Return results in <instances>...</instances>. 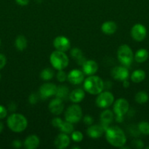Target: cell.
<instances>
[{"label":"cell","mask_w":149,"mask_h":149,"mask_svg":"<svg viewBox=\"0 0 149 149\" xmlns=\"http://www.w3.org/2000/svg\"><path fill=\"white\" fill-rule=\"evenodd\" d=\"M131 146H132V147H134L135 148L142 149L144 148V143L140 139L135 138V139H134L131 141Z\"/></svg>","instance_id":"d6a6232c"},{"label":"cell","mask_w":149,"mask_h":149,"mask_svg":"<svg viewBox=\"0 0 149 149\" xmlns=\"http://www.w3.org/2000/svg\"><path fill=\"white\" fill-rule=\"evenodd\" d=\"M27 39L23 35H19L16 37L15 41V45L18 50L23 51L27 47Z\"/></svg>","instance_id":"cb8c5ba5"},{"label":"cell","mask_w":149,"mask_h":149,"mask_svg":"<svg viewBox=\"0 0 149 149\" xmlns=\"http://www.w3.org/2000/svg\"><path fill=\"white\" fill-rule=\"evenodd\" d=\"M70 90H69L68 87L66 85H59L57 87L56 93V97L58 98L61 99V100H64L67 98V97H69V95H70Z\"/></svg>","instance_id":"d4e9b609"},{"label":"cell","mask_w":149,"mask_h":149,"mask_svg":"<svg viewBox=\"0 0 149 149\" xmlns=\"http://www.w3.org/2000/svg\"><path fill=\"white\" fill-rule=\"evenodd\" d=\"M56 79L59 82H64L67 79V75L65 71L63 70H58V73L56 74Z\"/></svg>","instance_id":"1f68e13d"},{"label":"cell","mask_w":149,"mask_h":149,"mask_svg":"<svg viewBox=\"0 0 149 149\" xmlns=\"http://www.w3.org/2000/svg\"><path fill=\"white\" fill-rule=\"evenodd\" d=\"M67 79L72 84L77 85V84H81L84 81L85 74L83 71H80L79 69H73L67 74Z\"/></svg>","instance_id":"4fadbf2b"},{"label":"cell","mask_w":149,"mask_h":149,"mask_svg":"<svg viewBox=\"0 0 149 149\" xmlns=\"http://www.w3.org/2000/svg\"><path fill=\"white\" fill-rule=\"evenodd\" d=\"M6 63H7L6 57L4 56V55L0 53V69H2V68L5 66Z\"/></svg>","instance_id":"74e56055"},{"label":"cell","mask_w":149,"mask_h":149,"mask_svg":"<svg viewBox=\"0 0 149 149\" xmlns=\"http://www.w3.org/2000/svg\"><path fill=\"white\" fill-rule=\"evenodd\" d=\"M16 3L20 6H26L29 2V0H15Z\"/></svg>","instance_id":"ab89813d"},{"label":"cell","mask_w":149,"mask_h":149,"mask_svg":"<svg viewBox=\"0 0 149 149\" xmlns=\"http://www.w3.org/2000/svg\"><path fill=\"white\" fill-rule=\"evenodd\" d=\"M70 55H71L73 59H75L76 61L80 59V58H82L83 57V54L82 50L77 47L72 48L71 49V51H70Z\"/></svg>","instance_id":"f546056e"},{"label":"cell","mask_w":149,"mask_h":149,"mask_svg":"<svg viewBox=\"0 0 149 149\" xmlns=\"http://www.w3.org/2000/svg\"><path fill=\"white\" fill-rule=\"evenodd\" d=\"M149 57L148 51L144 48H141L139 49L135 54L134 55V61L139 63H143L145 62L148 60Z\"/></svg>","instance_id":"7402d4cb"},{"label":"cell","mask_w":149,"mask_h":149,"mask_svg":"<svg viewBox=\"0 0 149 149\" xmlns=\"http://www.w3.org/2000/svg\"><path fill=\"white\" fill-rule=\"evenodd\" d=\"M131 36L136 42H142L147 36V29L141 23L134 25L131 29Z\"/></svg>","instance_id":"9c48e42d"},{"label":"cell","mask_w":149,"mask_h":149,"mask_svg":"<svg viewBox=\"0 0 149 149\" xmlns=\"http://www.w3.org/2000/svg\"><path fill=\"white\" fill-rule=\"evenodd\" d=\"M146 74L143 70L137 69L131 73L130 78L131 80L134 83H140L145 79Z\"/></svg>","instance_id":"603a6c76"},{"label":"cell","mask_w":149,"mask_h":149,"mask_svg":"<svg viewBox=\"0 0 149 149\" xmlns=\"http://www.w3.org/2000/svg\"><path fill=\"white\" fill-rule=\"evenodd\" d=\"M71 138L73 141L76 143L81 142L83 139V135L80 131H73L71 133Z\"/></svg>","instance_id":"4dcf8cb0"},{"label":"cell","mask_w":149,"mask_h":149,"mask_svg":"<svg viewBox=\"0 0 149 149\" xmlns=\"http://www.w3.org/2000/svg\"><path fill=\"white\" fill-rule=\"evenodd\" d=\"M111 77L117 81H123L128 79L129 77V71L127 67L124 66H115L111 70Z\"/></svg>","instance_id":"30bf717a"},{"label":"cell","mask_w":149,"mask_h":149,"mask_svg":"<svg viewBox=\"0 0 149 149\" xmlns=\"http://www.w3.org/2000/svg\"><path fill=\"white\" fill-rule=\"evenodd\" d=\"M105 138L111 146L116 148H121L127 143L125 132L118 126L109 127L105 130Z\"/></svg>","instance_id":"6da1fadb"},{"label":"cell","mask_w":149,"mask_h":149,"mask_svg":"<svg viewBox=\"0 0 149 149\" xmlns=\"http://www.w3.org/2000/svg\"><path fill=\"white\" fill-rule=\"evenodd\" d=\"M63 122V120L59 117H56L54 119H53L51 124H52L53 126L56 128H59L61 126V123Z\"/></svg>","instance_id":"e575fe53"},{"label":"cell","mask_w":149,"mask_h":149,"mask_svg":"<svg viewBox=\"0 0 149 149\" xmlns=\"http://www.w3.org/2000/svg\"><path fill=\"white\" fill-rule=\"evenodd\" d=\"M118 26L114 21H106L102 23L101 30L105 34L112 35L116 32Z\"/></svg>","instance_id":"44dd1931"},{"label":"cell","mask_w":149,"mask_h":149,"mask_svg":"<svg viewBox=\"0 0 149 149\" xmlns=\"http://www.w3.org/2000/svg\"><path fill=\"white\" fill-rule=\"evenodd\" d=\"M12 145H13V146L14 147V148H19L21 147L22 142L20 141H19V140H15V141H13V143H12Z\"/></svg>","instance_id":"f35d334b"},{"label":"cell","mask_w":149,"mask_h":149,"mask_svg":"<svg viewBox=\"0 0 149 149\" xmlns=\"http://www.w3.org/2000/svg\"><path fill=\"white\" fill-rule=\"evenodd\" d=\"M56 90L57 86L53 83H44L39 87V95L41 98L47 99L51 96L55 95Z\"/></svg>","instance_id":"8fae6325"},{"label":"cell","mask_w":149,"mask_h":149,"mask_svg":"<svg viewBox=\"0 0 149 149\" xmlns=\"http://www.w3.org/2000/svg\"><path fill=\"white\" fill-rule=\"evenodd\" d=\"M39 146V138L36 135H31L25 139L23 146L26 149H36Z\"/></svg>","instance_id":"d6986e66"},{"label":"cell","mask_w":149,"mask_h":149,"mask_svg":"<svg viewBox=\"0 0 149 149\" xmlns=\"http://www.w3.org/2000/svg\"><path fill=\"white\" fill-rule=\"evenodd\" d=\"M124 116H115V121L117 122H122L124 121Z\"/></svg>","instance_id":"b9f144b4"},{"label":"cell","mask_w":149,"mask_h":149,"mask_svg":"<svg viewBox=\"0 0 149 149\" xmlns=\"http://www.w3.org/2000/svg\"><path fill=\"white\" fill-rule=\"evenodd\" d=\"M83 87L85 91L93 95L102 93L105 87L104 81L99 77L96 75L89 76L86 79H84Z\"/></svg>","instance_id":"7a4b0ae2"},{"label":"cell","mask_w":149,"mask_h":149,"mask_svg":"<svg viewBox=\"0 0 149 149\" xmlns=\"http://www.w3.org/2000/svg\"><path fill=\"white\" fill-rule=\"evenodd\" d=\"M114 96L112 93L102 91L97 95L96 98V105L100 109H108L114 103Z\"/></svg>","instance_id":"52a82bcc"},{"label":"cell","mask_w":149,"mask_h":149,"mask_svg":"<svg viewBox=\"0 0 149 149\" xmlns=\"http://www.w3.org/2000/svg\"><path fill=\"white\" fill-rule=\"evenodd\" d=\"M58 129L61 130V132H64V133L67 134V135H70V134H71L74 131V126H73L72 123L65 120L63 121V122L61 123V126H60V127Z\"/></svg>","instance_id":"484cf974"},{"label":"cell","mask_w":149,"mask_h":149,"mask_svg":"<svg viewBox=\"0 0 149 149\" xmlns=\"http://www.w3.org/2000/svg\"><path fill=\"white\" fill-rule=\"evenodd\" d=\"M122 82H123V86H124V87L127 88V87H129V81H128V79L124 80V81H123Z\"/></svg>","instance_id":"60d3db41"},{"label":"cell","mask_w":149,"mask_h":149,"mask_svg":"<svg viewBox=\"0 0 149 149\" xmlns=\"http://www.w3.org/2000/svg\"><path fill=\"white\" fill-rule=\"evenodd\" d=\"M0 79H1V74H0Z\"/></svg>","instance_id":"f6af8a7d"},{"label":"cell","mask_w":149,"mask_h":149,"mask_svg":"<svg viewBox=\"0 0 149 149\" xmlns=\"http://www.w3.org/2000/svg\"><path fill=\"white\" fill-rule=\"evenodd\" d=\"M129 110V104L125 98H118L114 102L113 113L115 116H124Z\"/></svg>","instance_id":"ba28073f"},{"label":"cell","mask_w":149,"mask_h":149,"mask_svg":"<svg viewBox=\"0 0 149 149\" xmlns=\"http://www.w3.org/2000/svg\"><path fill=\"white\" fill-rule=\"evenodd\" d=\"M85 97V91L83 89L77 88L70 92L69 95V98L72 103H80Z\"/></svg>","instance_id":"ffe728a7"},{"label":"cell","mask_w":149,"mask_h":149,"mask_svg":"<svg viewBox=\"0 0 149 149\" xmlns=\"http://www.w3.org/2000/svg\"><path fill=\"white\" fill-rule=\"evenodd\" d=\"M0 45H1V39H0Z\"/></svg>","instance_id":"bcb514c9"},{"label":"cell","mask_w":149,"mask_h":149,"mask_svg":"<svg viewBox=\"0 0 149 149\" xmlns=\"http://www.w3.org/2000/svg\"><path fill=\"white\" fill-rule=\"evenodd\" d=\"M148 95L145 91H140L134 96V100L139 104H145L148 100Z\"/></svg>","instance_id":"4316f807"},{"label":"cell","mask_w":149,"mask_h":149,"mask_svg":"<svg viewBox=\"0 0 149 149\" xmlns=\"http://www.w3.org/2000/svg\"><path fill=\"white\" fill-rule=\"evenodd\" d=\"M145 148H146V149H149V146H147V147H146Z\"/></svg>","instance_id":"ee69618b"},{"label":"cell","mask_w":149,"mask_h":149,"mask_svg":"<svg viewBox=\"0 0 149 149\" xmlns=\"http://www.w3.org/2000/svg\"><path fill=\"white\" fill-rule=\"evenodd\" d=\"M50 63L56 70H64L69 65V58L64 52L55 50L50 55Z\"/></svg>","instance_id":"277c9868"},{"label":"cell","mask_w":149,"mask_h":149,"mask_svg":"<svg viewBox=\"0 0 149 149\" xmlns=\"http://www.w3.org/2000/svg\"><path fill=\"white\" fill-rule=\"evenodd\" d=\"M7 124L10 130L19 133L26 129L28 126V121L23 114L15 113L9 116Z\"/></svg>","instance_id":"3957f363"},{"label":"cell","mask_w":149,"mask_h":149,"mask_svg":"<svg viewBox=\"0 0 149 149\" xmlns=\"http://www.w3.org/2000/svg\"><path fill=\"white\" fill-rule=\"evenodd\" d=\"M105 132V130L102 127V125H90L86 130L88 136L90 137L92 139H97V138H101Z\"/></svg>","instance_id":"e0dca14e"},{"label":"cell","mask_w":149,"mask_h":149,"mask_svg":"<svg viewBox=\"0 0 149 149\" xmlns=\"http://www.w3.org/2000/svg\"><path fill=\"white\" fill-rule=\"evenodd\" d=\"M7 115V110L5 107L0 105V119L5 118Z\"/></svg>","instance_id":"d590c367"},{"label":"cell","mask_w":149,"mask_h":149,"mask_svg":"<svg viewBox=\"0 0 149 149\" xmlns=\"http://www.w3.org/2000/svg\"><path fill=\"white\" fill-rule=\"evenodd\" d=\"M70 143V138L67 134L61 132L58 134L55 138L54 141V145L58 149L67 148Z\"/></svg>","instance_id":"ac0fdd59"},{"label":"cell","mask_w":149,"mask_h":149,"mask_svg":"<svg viewBox=\"0 0 149 149\" xmlns=\"http://www.w3.org/2000/svg\"><path fill=\"white\" fill-rule=\"evenodd\" d=\"M39 97H40V95L39 96L37 94H36V93H32V94H31L29 97V103L32 105L36 104L38 102V100H39Z\"/></svg>","instance_id":"836d02e7"},{"label":"cell","mask_w":149,"mask_h":149,"mask_svg":"<svg viewBox=\"0 0 149 149\" xmlns=\"http://www.w3.org/2000/svg\"><path fill=\"white\" fill-rule=\"evenodd\" d=\"M83 122H84V124H86V125H88V126H90V125H91L92 124H93V119L91 116L87 115V116H84V118H83Z\"/></svg>","instance_id":"8d00e7d4"},{"label":"cell","mask_w":149,"mask_h":149,"mask_svg":"<svg viewBox=\"0 0 149 149\" xmlns=\"http://www.w3.org/2000/svg\"><path fill=\"white\" fill-rule=\"evenodd\" d=\"M82 67H83V72L86 76L94 75L97 72L99 68L97 63L93 60L86 61L82 65Z\"/></svg>","instance_id":"9a60e30c"},{"label":"cell","mask_w":149,"mask_h":149,"mask_svg":"<svg viewBox=\"0 0 149 149\" xmlns=\"http://www.w3.org/2000/svg\"><path fill=\"white\" fill-rule=\"evenodd\" d=\"M117 57L121 65L129 67L133 62L134 53H133L132 49L129 45H122L118 47L117 50Z\"/></svg>","instance_id":"5b68a950"},{"label":"cell","mask_w":149,"mask_h":149,"mask_svg":"<svg viewBox=\"0 0 149 149\" xmlns=\"http://www.w3.org/2000/svg\"><path fill=\"white\" fill-rule=\"evenodd\" d=\"M137 128L140 134L145 135H149V123L145 121H142L137 125Z\"/></svg>","instance_id":"f1b7e54d"},{"label":"cell","mask_w":149,"mask_h":149,"mask_svg":"<svg viewBox=\"0 0 149 149\" xmlns=\"http://www.w3.org/2000/svg\"><path fill=\"white\" fill-rule=\"evenodd\" d=\"M53 47L56 50L61 51V52H67L70 49L71 43L70 39L64 36H58L54 39Z\"/></svg>","instance_id":"7c38bea8"},{"label":"cell","mask_w":149,"mask_h":149,"mask_svg":"<svg viewBox=\"0 0 149 149\" xmlns=\"http://www.w3.org/2000/svg\"><path fill=\"white\" fill-rule=\"evenodd\" d=\"M3 129H4V125H3L2 122H0V133H1V132H2Z\"/></svg>","instance_id":"7bdbcfd3"},{"label":"cell","mask_w":149,"mask_h":149,"mask_svg":"<svg viewBox=\"0 0 149 149\" xmlns=\"http://www.w3.org/2000/svg\"><path fill=\"white\" fill-rule=\"evenodd\" d=\"M114 119V113L112 111L109 109H105L100 114V120L101 125L104 128L105 131L109 127L108 125L112 123Z\"/></svg>","instance_id":"2e32d148"},{"label":"cell","mask_w":149,"mask_h":149,"mask_svg":"<svg viewBox=\"0 0 149 149\" xmlns=\"http://www.w3.org/2000/svg\"><path fill=\"white\" fill-rule=\"evenodd\" d=\"M64 109V103L61 99L56 97V98L53 99L51 102H50L49 105H48V109L54 115H60L63 112Z\"/></svg>","instance_id":"5bb4252c"},{"label":"cell","mask_w":149,"mask_h":149,"mask_svg":"<svg viewBox=\"0 0 149 149\" xmlns=\"http://www.w3.org/2000/svg\"><path fill=\"white\" fill-rule=\"evenodd\" d=\"M83 116V111L79 105L73 104L69 106L65 111L64 118L65 120L72 124L80 122Z\"/></svg>","instance_id":"8992f818"},{"label":"cell","mask_w":149,"mask_h":149,"mask_svg":"<svg viewBox=\"0 0 149 149\" xmlns=\"http://www.w3.org/2000/svg\"><path fill=\"white\" fill-rule=\"evenodd\" d=\"M54 77V71L50 68H45L41 71L40 77L44 81H49Z\"/></svg>","instance_id":"83f0119b"}]
</instances>
